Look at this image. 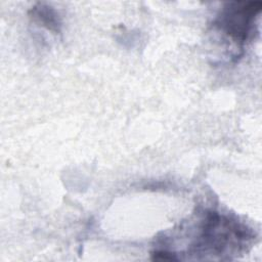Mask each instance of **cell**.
Here are the masks:
<instances>
[{"instance_id":"obj_1","label":"cell","mask_w":262,"mask_h":262,"mask_svg":"<svg viewBox=\"0 0 262 262\" xmlns=\"http://www.w3.org/2000/svg\"><path fill=\"white\" fill-rule=\"evenodd\" d=\"M262 2H228L216 17L213 26L236 44L248 39L253 23L261 11Z\"/></svg>"},{"instance_id":"obj_2","label":"cell","mask_w":262,"mask_h":262,"mask_svg":"<svg viewBox=\"0 0 262 262\" xmlns=\"http://www.w3.org/2000/svg\"><path fill=\"white\" fill-rule=\"evenodd\" d=\"M32 13L42 26L54 33H59L60 23L58 20V15L51 7L39 3L38 6H35L32 9Z\"/></svg>"},{"instance_id":"obj_3","label":"cell","mask_w":262,"mask_h":262,"mask_svg":"<svg viewBox=\"0 0 262 262\" xmlns=\"http://www.w3.org/2000/svg\"><path fill=\"white\" fill-rule=\"evenodd\" d=\"M154 259H161V260H177L176 257H174L173 255H171V253H167V252H155L154 253Z\"/></svg>"}]
</instances>
